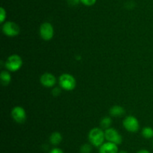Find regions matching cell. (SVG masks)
<instances>
[{"instance_id": "6da1fadb", "label": "cell", "mask_w": 153, "mask_h": 153, "mask_svg": "<svg viewBox=\"0 0 153 153\" xmlns=\"http://www.w3.org/2000/svg\"><path fill=\"white\" fill-rule=\"evenodd\" d=\"M105 139V132L100 128H94L90 130L88 134V140L92 146L96 147H100Z\"/></svg>"}, {"instance_id": "ac0fdd59", "label": "cell", "mask_w": 153, "mask_h": 153, "mask_svg": "<svg viewBox=\"0 0 153 153\" xmlns=\"http://www.w3.org/2000/svg\"><path fill=\"white\" fill-rule=\"evenodd\" d=\"M97 0H80V2L85 6H92L97 2Z\"/></svg>"}, {"instance_id": "5bb4252c", "label": "cell", "mask_w": 153, "mask_h": 153, "mask_svg": "<svg viewBox=\"0 0 153 153\" xmlns=\"http://www.w3.org/2000/svg\"><path fill=\"white\" fill-rule=\"evenodd\" d=\"M142 135L146 139H151L153 137V128L151 127H145L142 130Z\"/></svg>"}, {"instance_id": "e0dca14e", "label": "cell", "mask_w": 153, "mask_h": 153, "mask_svg": "<svg viewBox=\"0 0 153 153\" xmlns=\"http://www.w3.org/2000/svg\"><path fill=\"white\" fill-rule=\"evenodd\" d=\"M6 16H7V13H6L5 9L3 7L0 8V22L1 23H3L4 21L5 20Z\"/></svg>"}, {"instance_id": "7a4b0ae2", "label": "cell", "mask_w": 153, "mask_h": 153, "mask_svg": "<svg viewBox=\"0 0 153 153\" xmlns=\"http://www.w3.org/2000/svg\"><path fill=\"white\" fill-rule=\"evenodd\" d=\"M59 84L63 89L66 91H72L76 88V81L73 75L70 74H63L59 77Z\"/></svg>"}, {"instance_id": "44dd1931", "label": "cell", "mask_w": 153, "mask_h": 153, "mask_svg": "<svg viewBox=\"0 0 153 153\" xmlns=\"http://www.w3.org/2000/svg\"><path fill=\"white\" fill-rule=\"evenodd\" d=\"M137 153H150V152H149V151H148L147 149H144V148H143V149L139 150Z\"/></svg>"}, {"instance_id": "603a6c76", "label": "cell", "mask_w": 153, "mask_h": 153, "mask_svg": "<svg viewBox=\"0 0 153 153\" xmlns=\"http://www.w3.org/2000/svg\"><path fill=\"white\" fill-rule=\"evenodd\" d=\"M152 144H153V140H152Z\"/></svg>"}, {"instance_id": "ba28073f", "label": "cell", "mask_w": 153, "mask_h": 153, "mask_svg": "<svg viewBox=\"0 0 153 153\" xmlns=\"http://www.w3.org/2000/svg\"><path fill=\"white\" fill-rule=\"evenodd\" d=\"M11 116L16 123L22 124L26 120V112L23 107L20 106H16L12 109Z\"/></svg>"}, {"instance_id": "7c38bea8", "label": "cell", "mask_w": 153, "mask_h": 153, "mask_svg": "<svg viewBox=\"0 0 153 153\" xmlns=\"http://www.w3.org/2000/svg\"><path fill=\"white\" fill-rule=\"evenodd\" d=\"M62 135L60 132L58 131H55L50 135L49 136V141H50L51 144L54 146H58L59 145L60 143L62 141Z\"/></svg>"}, {"instance_id": "30bf717a", "label": "cell", "mask_w": 153, "mask_h": 153, "mask_svg": "<svg viewBox=\"0 0 153 153\" xmlns=\"http://www.w3.org/2000/svg\"><path fill=\"white\" fill-rule=\"evenodd\" d=\"M118 146L117 144L111 142H104L99 149V153H118Z\"/></svg>"}, {"instance_id": "9c48e42d", "label": "cell", "mask_w": 153, "mask_h": 153, "mask_svg": "<svg viewBox=\"0 0 153 153\" xmlns=\"http://www.w3.org/2000/svg\"><path fill=\"white\" fill-rule=\"evenodd\" d=\"M40 82L43 86L52 87L56 83V78L55 75L51 73H44L40 78Z\"/></svg>"}, {"instance_id": "d6986e66", "label": "cell", "mask_w": 153, "mask_h": 153, "mask_svg": "<svg viewBox=\"0 0 153 153\" xmlns=\"http://www.w3.org/2000/svg\"><path fill=\"white\" fill-rule=\"evenodd\" d=\"M52 93L54 96H58L61 93V89L59 88H58V87H55V88H54L52 90Z\"/></svg>"}, {"instance_id": "4fadbf2b", "label": "cell", "mask_w": 153, "mask_h": 153, "mask_svg": "<svg viewBox=\"0 0 153 153\" xmlns=\"http://www.w3.org/2000/svg\"><path fill=\"white\" fill-rule=\"evenodd\" d=\"M0 78H1V82L3 86L8 85L11 81V76L7 70H2L0 74Z\"/></svg>"}, {"instance_id": "ffe728a7", "label": "cell", "mask_w": 153, "mask_h": 153, "mask_svg": "<svg viewBox=\"0 0 153 153\" xmlns=\"http://www.w3.org/2000/svg\"><path fill=\"white\" fill-rule=\"evenodd\" d=\"M49 153H64V151H63L61 148H54L49 152Z\"/></svg>"}, {"instance_id": "5b68a950", "label": "cell", "mask_w": 153, "mask_h": 153, "mask_svg": "<svg viewBox=\"0 0 153 153\" xmlns=\"http://www.w3.org/2000/svg\"><path fill=\"white\" fill-rule=\"evenodd\" d=\"M105 140H107L108 142H113L117 145H120L123 142L122 136L114 128H109L105 129Z\"/></svg>"}, {"instance_id": "7402d4cb", "label": "cell", "mask_w": 153, "mask_h": 153, "mask_svg": "<svg viewBox=\"0 0 153 153\" xmlns=\"http://www.w3.org/2000/svg\"><path fill=\"white\" fill-rule=\"evenodd\" d=\"M118 153H128V152L125 151V150H121V151H120Z\"/></svg>"}, {"instance_id": "8992f818", "label": "cell", "mask_w": 153, "mask_h": 153, "mask_svg": "<svg viewBox=\"0 0 153 153\" xmlns=\"http://www.w3.org/2000/svg\"><path fill=\"white\" fill-rule=\"evenodd\" d=\"M123 127L128 132H131V133L137 132L140 128L138 120L133 116H128L127 117H126V118L123 122Z\"/></svg>"}, {"instance_id": "9a60e30c", "label": "cell", "mask_w": 153, "mask_h": 153, "mask_svg": "<svg viewBox=\"0 0 153 153\" xmlns=\"http://www.w3.org/2000/svg\"><path fill=\"white\" fill-rule=\"evenodd\" d=\"M112 123V119L108 116H105L104 118H102V119L100 122V124L102 128L107 129L110 128V126L111 125Z\"/></svg>"}, {"instance_id": "2e32d148", "label": "cell", "mask_w": 153, "mask_h": 153, "mask_svg": "<svg viewBox=\"0 0 153 153\" xmlns=\"http://www.w3.org/2000/svg\"><path fill=\"white\" fill-rule=\"evenodd\" d=\"M92 152V146L91 144L85 143L81 146L80 152L81 153H91Z\"/></svg>"}, {"instance_id": "277c9868", "label": "cell", "mask_w": 153, "mask_h": 153, "mask_svg": "<svg viewBox=\"0 0 153 153\" xmlns=\"http://www.w3.org/2000/svg\"><path fill=\"white\" fill-rule=\"evenodd\" d=\"M20 28L18 24L12 21L5 22L2 26V32L6 36L8 37H15L19 34Z\"/></svg>"}, {"instance_id": "3957f363", "label": "cell", "mask_w": 153, "mask_h": 153, "mask_svg": "<svg viewBox=\"0 0 153 153\" xmlns=\"http://www.w3.org/2000/svg\"><path fill=\"white\" fill-rule=\"evenodd\" d=\"M5 68L7 70L15 72L19 70L22 65V59L16 54L10 56L5 62Z\"/></svg>"}, {"instance_id": "52a82bcc", "label": "cell", "mask_w": 153, "mask_h": 153, "mask_svg": "<svg viewBox=\"0 0 153 153\" xmlns=\"http://www.w3.org/2000/svg\"><path fill=\"white\" fill-rule=\"evenodd\" d=\"M54 28L50 22H45L40 27V35L44 40H50L54 36Z\"/></svg>"}, {"instance_id": "8fae6325", "label": "cell", "mask_w": 153, "mask_h": 153, "mask_svg": "<svg viewBox=\"0 0 153 153\" xmlns=\"http://www.w3.org/2000/svg\"><path fill=\"white\" fill-rule=\"evenodd\" d=\"M109 113L111 116H122L123 115L125 114V109L123 106H120V105H114V106L111 107L110 110H109Z\"/></svg>"}]
</instances>
